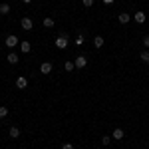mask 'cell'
<instances>
[{
    "label": "cell",
    "mask_w": 149,
    "mask_h": 149,
    "mask_svg": "<svg viewBox=\"0 0 149 149\" xmlns=\"http://www.w3.org/2000/svg\"><path fill=\"white\" fill-rule=\"evenodd\" d=\"M54 44H56V48L58 50H66L68 48V44H70V40H68V34H60L54 40Z\"/></svg>",
    "instance_id": "1"
},
{
    "label": "cell",
    "mask_w": 149,
    "mask_h": 149,
    "mask_svg": "<svg viewBox=\"0 0 149 149\" xmlns=\"http://www.w3.org/2000/svg\"><path fill=\"white\" fill-rule=\"evenodd\" d=\"M18 44H20V40H18V36H14V34L6 36V46H8V48H16Z\"/></svg>",
    "instance_id": "2"
},
{
    "label": "cell",
    "mask_w": 149,
    "mask_h": 149,
    "mask_svg": "<svg viewBox=\"0 0 149 149\" xmlns=\"http://www.w3.org/2000/svg\"><path fill=\"white\" fill-rule=\"evenodd\" d=\"M20 26H22V30H26V32H30V30L34 28V22H32L30 18H22V20H20Z\"/></svg>",
    "instance_id": "3"
},
{
    "label": "cell",
    "mask_w": 149,
    "mask_h": 149,
    "mask_svg": "<svg viewBox=\"0 0 149 149\" xmlns=\"http://www.w3.org/2000/svg\"><path fill=\"white\" fill-rule=\"evenodd\" d=\"M74 64H76V68H78V70L86 68V64H88V58H86V56H78L76 60H74Z\"/></svg>",
    "instance_id": "4"
},
{
    "label": "cell",
    "mask_w": 149,
    "mask_h": 149,
    "mask_svg": "<svg viewBox=\"0 0 149 149\" xmlns=\"http://www.w3.org/2000/svg\"><path fill=\"white\" fill-rule=\"evenodd\" d=\"M129 20H131V14H127V12H119L117 14V22L119 24H127Z\"/></svg>",
    "instance_id": "5"
},
{
    "label": "cell",
    "mask_w": 149,
    "mask_h": 149,
    "mask_svg": "<svg viewBox=\"0 0 149 149\" xmlns=\"http://www.w3.org/2000/svg\"><path fill=\"white\" fill-rule=\"evenodd\" d=\"M16 88H18V90H26V88H28V78L20 76V78L16 80Z\"/></svg>",
    "instance_id": "6"
},
{
    "label": "cell",
    "mask_w": 149,
    "mask_h": 149,
    "mask_svg": "<svg viewBox=\"0 0 149 149\" xmlns=\"http://www.w3.org/2000/svg\"><path fill=\"white\" fill-rule=\"evenodd\" d=\"M133 20H135L137 24H143L145 20H147V16H145V12H135V14H133Z\"/></svg>",
    "instance_id": "7"
},
{
    "label": "cell",
    "mask_w": 149,
    "mask_h": 149,
    "mask_svg": "<svg viewBox=\"0 0 149 149\" xmlns=\"http://www.w3.org/2000/svg\"><path fill=\"white\" fill-rule=\"evenodd\" d=\"M123 135H125L123 129H121V127H115L113 133H111V139H117V141H119V139H123Z\"/></svg>",
    "instance_id": "8"
},
{
    "label": "cell",
    "mask_w": 149,
    "mask_h": 149,
    "mask_svg": "<svg viewBox=\"0 0 149 149\" xmlns=\"http://www.w3.org/2000/svg\"><path fill=\"white\" fill-rule=\"evenodd\" d=\"M40 72H42L44 76H48V74L52 72V64H50V62H44V64L40 66Z\"/></svg>",
    "instance_id": "9"
},
{
    "label": "cell",
    "mask_w": 149,
    "mask_h": 149,
    "mask_svg": "<svg viewBox=\"0 0 149 149\" xmlns=\"http://www.w3.org/2000/svg\"><path fill=\"white\" fill-rule=\"evenodd\" d=\"M8 135H10L12 139H18V137H20V129H18L16 125H12V127H10V131H8Z\"/></svg>",
    "instance_id": "10"
},
{
    "label": "cell",
    "mask_w": 149,
    "mask_h": 149,
    "mask_svg": "<svg viewBox=\"0 0 149 149\" xmlns=\"http://www.w3.org/2000/svg\"><path fill=\"white\" fill-rule=\"evenodd\" d=\"M6 62H8V64H18V54L10 52V54L6 56Z\"/></svg>",
    "instance_id": "11"
},
{
    "label": "cell",
    "mask_w": 149,
    "mask_h": 149,
    "mask_svg": "<svg viewBox=\"0 0 149 149\" xmlns=\"http://www.w3.org/2000/svg\"><path fill=\"white\" fill-rule=\"evenodd\" d=\"M20 48H22V54H28V52L32 50L30 42H26V40H22V42H20Z\"/></svg>",
    "instance_id": "12"
},
{
    "label": "cell",
    "mask_w": 149,
    "mask_h": 149,
    "mask_svg": "<svg viewBox=\"0 0 149 149\" xmlns=\"http://www.w3.org/2000/svg\"><path fill=\"white\" fill-rule=\"evenodd\" d=\"M103 44H105V42H103V38H102V36H95V38H93V48H97V50H100V48H102Z\"/></svg>",
    "instance_id": "13"
},
{
    "label": "cell",
    "mask_w": 149,
    "mask_h": 149,
    "mask_svg": "<svg viewBox=\"0 0 149 149\" xmlns=\"http://www.w3.org/2000/svg\"><path fill=\"white\" fill-rule=\"evenodd\" d=\"M0 14H4V16H6V14H10V4H6V2H4V4H0Z\"/></svg>",
    "instance_id": "14"
},
{
    "label": "cell",
    "mask_w": 149,
    "mask_h": 149,
    "mask_svg": "<svg viewBox=\"0 0 149 149\" xmlns=\"http://www.w3.org/2000/svg\"><path fill=\"white\" fill-rule=\"evenodd\" d=\"M139 58H141V62H145V64H149V52H147V50H143V52L139 54Z\"/></svg>",
    "instance_id": "15"
},
{
    "label": "cell",
    "mask_w": 149,
    "mask_h": 149,
    "mask_svg": "<svg viewBox=\"0 0 149 149\" xmlns=\"http://www.w3.org/2000/svg\"><path fill=\"white\" fill-rule=\"evenodd\" d=\"M64 68H66V72H74L76 64H74V62H66V64H64Z\"/></svg>",
    "instance_id": "16"
},
{
    "label": "cell",
    "mask_w": 149,
    "mask_h": 149,
    "mask_svg": "<svg viewBox=\"0 0 149 149\" xmlns=\"http://www.w3.org/2000/svg\"><path fill=\"white\" fill-rule=\"evenodd\" d=\"M44 26L46 28H52L54 26V18H44Z\"/></svg>",
    "instance_id": "17"
},
{
    "label": "cell",
    "mask_w": 149,
    "mask_h": 149,
    "mask_svg": "<svg viewBox=\"0 0 149 149\" xmlns=\"http://www.w3.org/2000/svg\"><path fill=\"white\" fill-rule=\"evenodd\" d=\"M102 143H103V145H109V143H111V137H109V135H103V137H102Z\"/></svg>",
    "instance_id": "18"
},
{
    "label": "cell",
    "mask_w": 149,
    "mask_h": 149,
    "mask_svg": "<svg viewBox=\"0 0 149 149\" xmlns=\"http://www.w3.org/2000/svg\"><path fill=\"white\" fill-rule=\"evenodd\" d=\"M76 46H84V36H78V38H76Z\"/></svg>",
    "instance_id": "19"
},
{
    "label": "cell",
    "mask_w": 149,
    "mask_h": 149,
    "mask_svg": "<svg viewBox=\"0 0 149 149\" xmlns=\"http://www.w3.org/2000/svg\"><path fill=\"white\" fill-rule=\"evenodd\" d=\"M81 4H84L86 8H90V6H93V0H81Z\"/></svg>",
    "instance_id": "20"
},
{
    "label": "cell",
    "mask_w": 149,
    "mask_h": 149,
    "mask_svg": "<svg viewBox=\"0 0 149 149\" xmlns=\"http://www.w3.org/2000/svg\"><path fill=\"white\" fill-rule=\"evenodd\" d=\"M8 115V107H0V117H6Z\"/></svg>",
    "instance_id": "21"
},
{
    "label": "cell",
    "mask_w": 149,
    "mask_h": 149,
    "mask_svg": "<svg viewBox=\"0 0 149 149\" xmlns=\"http://www.w3.org/2000/svg\"><path fill=\"white\" fill-rule=\"evenodd\" d=\"M143 46L149 48V36H145V38H143Z\"/></svg>",
    "instance_id": "22"
},
{
    "label": "cell",
    "mask_w": 149,
    "mask_h": 149,
    "mask_svg": "<svg viewBox=\"0 0 149 149\" xmlns=\"http://www.w3.org/2000/svg\"><path fill=\"white\" fill-rule=\"evenodd\" d=\"M62 149H74V145H72V143H64V145H62Z\"/></svg>",
    "instance_id": "23"
},
{
    "label": "cell",
    "mask_w": 149,
    "mask_h": 149,
    "mask_svg": "<svg viewBox=\"0 0 149 149\" xmlns=\"http://www.w3.org/2000/svg\"><path fill=\"white\" fill-rule=\"evenodd\" d=\"M115 0H103V4H113Z\"/></svg>",
    "instance_id": "24"
},
{
    "label": "cell",
    "mask_w": 149,
    "mask_h": 149,
    "mask_svg": "<svg viewBox=\"0 0 149 149\" xmlns=\"http://www.w3.org/2000/svg\"><path fill=\"white\" fill-rule=\"evenodd\" d=\"M22 2H24V4H30V2H32V0H22Z\"/></svg>",
    "instance_id": "25"
},
{
    "label": "cell",
    "mask_w": 149,
    "mask_h": 149,
    "mask_svg": "<svg viewBox=\"0 0 149 149\" xmlns=\"http://www.w3.org/2000/svg\"><path fill=\"white\" fill-rule=\"evenodd\" d=\"M20 149H26V147H20Z\"/></svg>",
    "instance_id": "26"
}]
</instances>
